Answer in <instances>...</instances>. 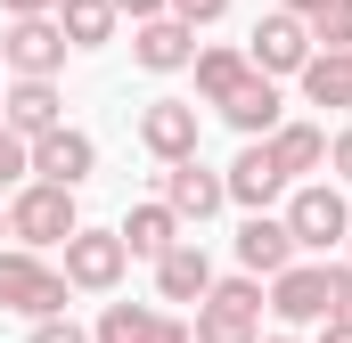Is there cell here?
<instances>
[{
    "label": "cell",
    "instance_id": "cell-36",
    "mask_svg": "<svg viewBox=\"0 0 352 343\" xmlns=\"http://www.w3.org/2000/svg\"><path fill=\"white\" fill-rule=\"evenodd\" d=\"M344 254H352V229H344Z\"/></svg>",
    "mask_w": 352,
    "mask_h": 343
},
{
    "label": "cell",
    "instance_id": "cell-23",
    "mask_svg": "<svg viewBox=\"0 0 352 343\" xmlns=\"http://www.w3.org/2000/svg\"><path fill=\"white\" fill-rule=\"evenodd\" d=\"M188 66H197V90H205V106H221L230 90L254 74V58H246V49H197Z\"/></svg>",
    "mask_w": 352,
    "mask_h": 343
},
{
    "label": "cell",
    "instance_id": "cell-14",
    "mask_svg": "<svg viewBox=\"0 0 352 343\" xmlns=\"http://www.w3.org/2000/svg\"><path fill=\"white\" fill-rule=\"evenodd\" d=\"M164 204H173L180 221H213L230 204V188H221V172H205L197 156H180V164H164Z\"/></svg>",
    "mask_w": 352,
    "mask_h": 343
},
{
    "label": "cell",
    "instance_id": "cell-33",
    "mask_svg": "<svg viewBox=\"0 0 352 343\" xmlns=\"http://www.w3.org/2000/svg\"><path fill=\"white\" fill-rule=\"evenodd\" d=\"M123 16H164V0H115Z\"/></svg>",
    "mask_w": 352,
    "mask_h": 343
},
{
    "label": "cell",
    "instance_id": "cell-9",
    "mask_svg": "<svg viewBox=\"0 0 352 343\" xmlns=\"http://www.w3.org/2000/svg\"><path fill=\"white\" fill-rule=\"evenodd\" d=\"M90 343H197V335H188V319H173V311L107 303V311H98V327H90Z\"/></svg>",
    "mask_w": 352,
    "mask_h": 343
},
{
    "label": "cell",
    "instance_id": "cell-26",
    "mask_svg": "<svg viewBox=\"0 0 352 343\" xmlns=\"http://www.w3.org/2000/svg\"><path fill=\"white\" fill-rule=\"evenodd\" d=\"M328 319H352V254L328 261Z\"/></svg>",
    "mask_w": 352,
    "mask_h": 343
},
{
    "label": "cell",
    "instance_id": "cell-21",
    "mask_svg": "<svg viewBox=\"0 0 352 343\" xmlns=\"http://www.w3.org/2000/svg\"><path fill=\"white\" fill-rule=\"evenodd\" d=\"M303 98L311 106H352V49H311L303 58Z\"/></svg>",
    "mask_w": 352,
    "mask_h": 343
},
{
    "label": "cell",
    "instance_id": "cell-31",
    "mask_svg": "<svg viewBox=\"0 0 352 343\" xmlns=\"http://www.w3.org/2000/svg\"><path fill=\"white\" fill-rule=\"evenodd\" d=\"M320 343H352V319H320Z\"/></svg>",
    "mask_w": 352,
    "mask_h": 343
},
{
    "label": "cell",
    "instance_id": "cell-32",
    "mask_svg": "<svg viewBox=\"0 0 352 343\" xmlns=\"http://www.w3.org/2000/svg\"><path fill=\"white\" fill-rule=\"evenodd\" d=\"M278 8H287V16H303V25H311V16H320V8H328V0H278Z\"/></svg>",
    "mask_w": 352,
    "mask_h": 343
},
{
    "label": "cell",
    "instance_id": "cell-34",
    "mask_svg": "<svg viewBox=\"0 0 352 343\" xmlns=\"http://www.w3.org/2000/svg\"><path fill=\"white\" fill-rule=\"evenodd\" d=\"M0 237H8V204H0Z\"/></svg>",
    "mask_w": 352,
    "mask_h": 343
},
{
    "label": "cell",
    "instance_id": "cell-16",
    "mask_svg": "<svg viewBox=\"0 0 352 343\" xmlns=\"http://www.w3.org/2000/svg\"><path fill=\"white\" fill-rule=\"evenodd\" d=\"M205 286H213V261L197 237H173L164 254H156V294L164 303H205Z\"/></svg>",
    "mask_w": 352,
    "mask_h": 343
},
{
    "label": "cell",
    "instance_id": "cell-2",
    "mask_svg": "<svg viewBox=\"0 0 352 343\" xmlns=\"http://www.w3.org/2000/svg\"><path fill=\"white\" fill-rule=\"evenodd\" d=\"M82 229V213H74V188H58V180H16L8 188V237L16 246H66Z\"/></svg>",
    "mask_w": 352,
    "mask_h": 343
},
{
    "label": "cell",
    "instance_id": "cell-35",
    "mask_svg": "<svg viewBox=\"0 0 352 343\" xmlns=\"http://www.w3.org/2000/svg\"><path fill=\"white\" fill-rule=\"evenodd\" d=\"M263 343H295V335H263Z\"/></svg>",
    "mask_w": 352,
    "mask_h": 343
},
{
    "label": "cell",
    "instance_id": "cell-5",
    "mask_svg": "<svg viewBox=\"0 0 352 343\" xmlns=\"http://www.w3.org/2000/svg\"><path fill=\"white\" fill-rule=\"evenodd\" d=\"M123 270H131V246H123L115 229H74V237H66V286L107 294V286H123Z\"/></svg>",
    "mask_w": 352,
    "mask_h": 343
},
{
    "label": "cell",
    "instance_id": "cell-25",
    "mask_svg": "<svg viewBox=\"0 0 352 343\" xmlns=\"http://www.w3.org/2000/svg\"><path fill=\"white\" fill-rule=\"evenodd\" d=\"M16 180H33V147L8 131V115H0V188H16Z\"/></svg>",
    "mask_w": 352,
    "mask_h": 343
},
{
    "label": "cell",
    "instance_id": "cell-4",
    "mask_svg": "<svg viewBox=\"0 0 352 343\" xmlns=\"http://www.w3.org/2000/svg\"><path fill=\"white\" fill-rule=\"evenodd\" d=\"M287 229H295V254H328V246H344V229H352L344 188H328V180L295 188V196H287Z\"/></svg>",
    "mask_w": 352,
    "mask_h": 343
},
{
    "label": "cell",
    "instance_id": "cell-19",
    "mask_svg": "<svg viewBox=\"0 0 352 343\" xmlns=\"http://www.w3.org/2000/svg\"><path fill=\"white\" fill-rule=\"evenodd\" d=\"M50 16H58V33H66L74 49H107V41H115V25H123V8H115V0H58Z\"/></svg>",
    "mask_w": 352,
    "mask_h": 343
},
{
    "label": "cell",
    "instance_id": "cell-11",
    "mask_svg": "<svg viewBox=\"0 0 352 343\" xmlns=\"http://www.w3.org/2000/svg\"><path fill=\"white\" fill-rule=\"evenodd\" d=\"M33 147V180H58V188H82L90 172H98V147H90V131H41V139H25Z\"/></svg>",
    "mask_w": 352,
    "mask_h": 343
},
{
    "label": "cell",
    "instance_id": "cell-17",
    "mask_svg": "<svg viewBox=\"0 0 352 343\" xmlns=\"http://www.w3.org/2000/svg\"><path fill=\"white\" fill-rule=\"evenodd\" d=\"M238 261H246L254 278L287 270V261H295V229H287V213H254V221L238 229Z\"/></svg>",
    "mask_w": 352,
    "mask_h": 343
},
{
    "label": "cell",
    "instance_id": "cell-29",
    "mask_svg": "<svg viewBox=\"0 0 352 343\" xmlns=\"http://www.w3.org/2000/svg\"><path fill=\"white\" fill-rule=\"evenodd\" d=\"M328 172L352 188V131H336V139H328Z\"/></svg>",
    "mask_w": 352,
    "mask_h": 343
},
{
    "label": "cell",
    "instance_id": "cell-10",
    "mask_svg": "<svg viewBox=\"0 0 352 343\" xmlns=\"http://www.w3.org/2000/svg\"><path fill=\"white\" fill-rule=\"evenodd\" d=\"M197 106L188 98H148V115H140V147L156 156V164H180V156H197Z\"/></svg>",
    "mask_w": 352,
    "mask_h": 343
},
{
    "label": "cell",
    "instance_id": "cell-20",
    "mask_svg": "<svg viewBox=\"0 0 352 343\" xmlns=\"http://www.w3.org/2000/svg\"><path fill=\"white\" fill-rule=\"evenodd\" d=\"M115 237H123V246H131V254H140V261H156V254H164V246H173V237H180V213H173V204H164V196H156V204H131Z\"/></svg>",
    "mask_w": 352,
    "mask_h": 343
},
{
    "label": "cell",
    "instance_id": "cell-30",
    "mask_svg": "<svg viewBox=\"0 0 352 343\" xmlns=\"http://www.w3.org/2000/svg\"><path fill=\"white\" fill-rule=\"evenodd\" d=\"M0 8H8V16H50L58 0H0Z\"/></svg>",
    "mask_w": 352,
    "mask_h": 343
},
{
    "label": "cell",
    "instance_id": "cell-12",
    "mask_svg": "<svg viewBox=\"0 0 352 343\" xmlns=\"http://www.w3.org/2000/svg\"><path fill=\"white\" fill-rule=\"evenodd\" d=\"M0 115H8V131H16V139H41V131H58V123H66L58 74H16V90L0 98Z\"/></svg>",
    "mask_w": 352,
    "mask_h": 343
},
{
    "label": "cell",
    "instance_id": "cell-28",
    "mask_svg": "<svg viewBox=\"0 0 352 343\" xmlns=\"http://www.w3.org/2000/svg\"><path fill=\"white\" fill-rule=\"evenodd\" d=\"M164 8H173L180 25H221L230 16V0H164Z\"/></svg>",
    "mask_w": 352,
    "mask_h": 343
},
{
    "label": "cell",
    "instance_id": "cell-6",
    "mask_svg": "<svg viewBox=\"0 0 352 343\" xmlns=\"http://www.w3.org/2000/svg\"><path fill=\"white\" fill-rule=\"evenodd\" d=\"M270 311L287 327H320L328 319V261H287L270 270Z\"/></svg>",
    "mask_w": 352,
    "mask_h": 343
},
{
    "label": "cell",
    "instance_id": "cell-18",
    "mask_svg": "<svg viewBox=\"0 0 352 343\" xmlns=\"http://www.w3.org/2000/svg\"><path fill=\"white\" fill-rule=\"evenodd\" d=\"M221 115H230L246 139H270V131H278V82H270V74H246V82L221 98Z\"/></svg>",
    "mask_w": 352,
    "mask_h": 343
},
{
    "label": "cell",
    "instance_id": "cell-8",
    "mask_svg": "<svg viewBox=\"0 0 352 343\" xmlns=\"http://www.w3.org/2000/svg\"><path fill=\"white\" fill-rule=\"evenodd\" d=\"M66 33H58V16H8V33H0V58L16 66V74H58L66 66Z\"/></svg>",
    "mask_w": 352,
    "mask_h": 343
},
{
    "label": "cell",
    "instance_id": "cell-1",
    "mask_svg": "<svg viewBox=\"0 0 352 343\" xmlns=\"http://www.w3.org/2000/svg\"><path fill=\"white\" fill-rule=\"evenodd\" d=\"M263 311H270V294H263L254 270H246V278H213L188 335L197 343H263Z\"/></svg>",
    "mask_w": 352,
    "mask_h": 343
},
{
    "label": "cell",
    "instance_id": "cell-7",
    "mask_svg": "<svg viewBox=\"0 0 352 343\" xmlns=\"http://www.w3.org/2000/svg\"><path fill=\"white\" fill-rule=\"evenodd\" d=\"M246 58H254V74H303V58H311V25L303 16H287V8H270L263 25H254V41H246Z\"/></svg>",
    "mask_w": 352,
    "mask_h": 343
},
{
    "label": "cell",
    "instance_id": "cell-24",
    "mask_svg": "<svg viewBox=\"0 0 352 343\" xmlns=\"http://www.w3.org/2000/svg\"><path fill=\"white\" fill-rule=\"evenodd\" d=\"M311 41H320V49H352V0H328V8L311 16Z\"/></svg>",
    "mask_w": 352,
    "mask_h": 343
},
{
    "label": "cell",
    "instance_id": "cell-15",
    "mask_svg": "<svg viewBox=\"0 0 352 343\" xmlns=\"http://www.w3.org/2000/svg\"><path fill=\"white\" fill-rule=\"evenodd\" d=\"M221 188H230V204H246V213H263L270 196H287V172L270 156V139H246V156L221 172Z\"/></svg>",
    "mask_w": 352,
    "mask_h": 343
},
{
    "label": "cell",
    "instance_id": "cell-13",
    "mask_svg": "<svg viewBox=\"0 0 352 343\" xmlns=\"http://www.w3.org/2000/svg\"><path fill=\"white\" fill-rule=\"evenodd\" d=\"M131 58H140L148 74H180V66L197 58V25H180L173 8H164V16H140V33H131Z\"/></svg>",
    "mask_w": 352,
    "mask_h": 343
},
{
    "label": "cell",
    "instance_id": "cell-22",
    "mask_svg": "<svg viewBox=\"0 0 352 343\" xmlns=\"http://www.w3.org/2000/svg\"><path fill=\"white\" fill-rule=\"evenodd\" d=\"M270 156H278L287 180H295V172H320L328 164V131H320V123H278V131H270Z\"/></svg>",
    "mask_w": 352,
    "mask_h": 343
},
{
    "label": "cell",
    "instance_id": "cell-27",
    "mask_svg": "<svg viewBox=\"0 0 352 343\" xmlns=\"http://www.w3.org/2000/svg\"><path fill=\"white\" fill-rule=\"evenodd\" d=\"M33 343H90V327H74L66 311H50V319H33Z\"/></svg>",
    "mask_w": 352,
    "mask_h": 343
},
{
    "label": "cell",
    "instance_id": "cell-3",
    "mask_svg": "<svg viewBox=\"0 0 352 343\" xmlns=\"http://www.w3.org/2000/svg\"><path fill=\"white\" fill-rule=\"evenodd\" d=\"M66 270H50V261L33 254V246H8L0 254V311H16V319H50V311H66Z\"/></svg>",
    "mask_w": 352,
    "mask_h": 343
}]
</instances>
